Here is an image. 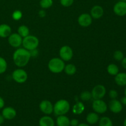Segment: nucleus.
<instances>
[{
	"label": "nucleus",
	"instance_id": "1",
	"mask_svg": "<svg viewBox=\"0 0 126 126\" xmlns=\"http://www.w3.org/2000/svg\"><path fill=\"white\" fill-rule=\"evenodd\" d=\"M31 55L29 50L25 48H18L13 54V60L18 67L26 66L30 60Z\"/></svg>",
	"mask_w": 126,
	"mask_h": 126
},
{
	"label": "nucleus",
	"instance_id": "2",
	"mask_svg": "<svg viewBox=\"0 0 126 126\" xmlns=\"http://www.w3.org/2000/svg\"><path fill=\"white\" fill-rule=\"evenodd\" d=\"M65 63L60 58H53L49 60L48 63V68L53 73H60L62 72L65 68Z\"/></svg>",
	"mask_w": 126,
	"mask_h": 126
},
{
	"label": "nucleus",
	"instance_id": "3",
	"mask_svg": "<svg viewBox=\"0 0 126 126\" xmlns=\"http://www.w3.org/2000/svg\"><path fill=\"white\" fill-rule=\"evenodd\" d=\"M70 105L67 100L64 99L58 100L54 105V112L55 115H65L69 111Z\"/></svg>",
	"mask_w": 126,
	"mask_h": 126
},
{
	"label": "nucleus",
	"instance_id": "4",
	"mask_svg": "<svg viewBox=\"0 0 126 126\" xmlns=\"http://www.w3.org/2000/svg\"><path fill=\"white\" fill-rule=\"evenodd\" d=\"M39 39L35 36L28 35L23 38L22 45L23 48L28 50H32L38 47L39 45Z\"/></svg>",
	"mask_w": 126,
	"mask_h": 126
},
{
	"label": "nucleus",
	"instance_id": "5",
	"mask_svg": "<svg viewBox=\"0 0 126 126\" xmlns=\"http://www.w3.org/2000/svg\"><path fill=\"white\" fill-rule=\"evenodd\" d=\"M12 78L16 82L19 84L24 83L28 79L27 73L23 69H17L12 72Z\"/></svg>",
	"mask_w": 126,
	"mask_h": 126
},
{
	"label": "nucleus",
	"instance_id": "6",
	"mask_svg": "<svg viewBox=\"0 0 126 126\" xmlns=\"http://www.w3.org/2000/svg\"><path fill=\"white\" fill-rule=\"evenodd\" d=\"M92 108L95 113L103 114L107 111L108 107L105 102L102 99L94 100L92 103Z\"/></svg>",
	"mask_w": 126,
	"mask_h": 126
},
{
	"label": "nucleus",
	"instance_id": "7",
	"mask_svg": "<svg viewBox=\"0 0 126 126\" xmlns=\"http://www.w3.org/2000/svg\"><path fill=\"white\" fill-rule=\"evenodd\" d=\"M106 92L107 90L104 86L101 84L97 85L92 89L91 92L92 98L94 100L102 99L105 95Z\"/></svg>",
	"mask_w": 126,
	"mask_h": 126
},
{
	"label": "nucleus",
	"instance_id": "8",
	"mask_svg": "<svg viewBox=\"0 0 126 126\" xmlns=\"http://www.w3.org/2000/svg\"><path fill=\"white\" fill-rule=\"evenodd\" d=\"M60 59L63 61H70L73 56V51L72 49L68 46H62L59 51Z\"/></svg>",
	"mask_w": 126,
	"mask_h": 126
},
{
	"label": "nucleus",
	"instance_id": "9",
	"mask_svg": "<svg viewBox=\"0 0 126 126\" xmlns=\"http://www.w3.org/2000/svg\"><path fill=\"white\" fill-rule=\"evenodd\" d=\"M23 38L17 33H11L8 37L9 44L13 47H18L22 44Z\"/></svg>",
	"mask_w": 126,
	"mask_h": 126
},
{
	"label": "nucleus",
	"instance_id": "10",
	"mask_svg": "<svg viewBox=\"0 0 126 126\" xmlns=\"http://www.w3.org/2000/svg\"><path fill=\"white\" fill-rule=\"evenodd\" d=\"M113 11L116 15L120 17L126 15V2L119 1L117 2L113 7Z\"/></svg>",
	"mask_w": 126,
	"mask_h": 126
},
{
	"label": "nucleus",
	"instance_id": "11",
	"mask_svg": "<svg viewBox=\"0 0 126 126\" xmlns=\"http://www.w3.org/2000/svg\"><path fill=\"white\" fill-rule=\"evenodd\" d=\"M39 109L46 114H50L54 111V106L49 100H43L39 104Z\"/></svg>",
	"mask_w": 126,
	"mask_h": 126
},
{
	"label": "nucleus",
	"instance_id": "12",
	"mask_svg": "<svg viewBox=\"0 0 126 126\" xmlns=\"http://www.w3.org/2000/svg\"><path fill=\"white\" fill-rule=\"evenodd\" d=\"M78 22L81 27H89V25H91L92 22V17L89 14H82L79 16L78 18Z\"/></svg>",
	"mask_w": 126,
	"mask_h": 126
},
{
	"label": "nucleus",
	"instance_id": "13",
	"mask_svg": "<svg viewBox=\"0 0 126 126\" xmlns=\"http://www.w3.org/2000/svg\"><path fill=\"white\" fill-rule=\"evenodd\" d=\"M109 108L112 113L118 114L123 110V104L118 100L111 99L109 103Z\"/></svg>",
	"mask_w": 126,
	"mask_h": 126
},
{
	"label": "nucleus",
	"instance_id": "14",
	"mask_svg": "<svg viewBox=\"0 0 126 126\" xmlns=\"http://www.w3.org/2000/svg\"><path fill=\"white\" fill-rule=\"evenodd\" d=\"M16 111L14 108L11 107H7L4 108L2 111V115L5 119L11 120L16 117Z\"/></svg>",
	"mask_w": 126,
	"mask_h": 126
},
{
	"label": "nucleus",
	"instance_id": "15",
	"mask_svg": "<svg viewBox=\"0 0 126 126\" xmlns=\"http://www.w3.org/2000/svg\"><path fill=\"white\" fill-rule=\"evenodd\" d=\"M104 11L102 6L96 5L92 7L91 10V16L94 19H99L103 16Z\"/></svg>",
	"mask_w": 126,
	"mask_h": 126
},
{
	"label": "nucleus",
	"instance_id": "16",
	"mask_svg": "<svg viewBox=\"0 0 126 126\" xmlns=\"http://www.w3.org/2000/svg\"><path fill=\"white\" fill-rule=\"evenodd\" d=\"M114 81L119 86H126V73H118L114 76Z\"/></svg>",
	"mask_w": 126,
	"mask_h": 126
},
{
	"label": "nucleus",
	"instance_id": "17",
	"mask_svg": "<svg viewBox=\"0 0 126 126\" xmlns=\"http://www.w3.org/2000/svg\"><path fill=\"white\" fill-rule=\"evenodd\" d=\"M11 32L12 30L9 25L4 23L0 25V38H5L9 37Z\"/></svg>",
	"mask_w": 126,
	"mask_h": 126
},
{
	"label": "nucleus",
	"instance_id": "18",
	"mask_svg": "<svg viewBox=\"0 0 126 126\" xmlns=\"http://www.w3.org/2000/svg\"><path fill=\"white\" fill-rule=\"evenodd\" d=\"M39 126H55L54 121L51 117L45 116L39 119Z\"/></svg>",
	"mask_w": 126,
	"mask_h": 126
},
{
	"label": "nucleus",
	"instance_id": "19",
	"mask_svg": "<svg viewBox=\"0 0 126 126\" xmlns=\"http://www.w3.org/2000/svg\"><path fill=\"white\" fill-rule=\"evenodd\" d=\"M56 123L58 126H70V120L67 116L65 115L58 116Z\"/></svg>",
	"mask_w": 126,
	"mask_h": 126
},
{
	"label": "nucleus",
	"instance_id": "20",
	"mask_svg": "<svg viewBox=\"0 0 126 126\" xmlns=\"http://www.w3.org/2000/svg\"><path fill=\"white\" fill-rule=\"evenodd\" d=\"M86 121L89 124H95L99 121V116L97 113H90L86 117Z\"/></svg>",
	"mask_w": 126,
	"mask_h": 126
},
{
	"label": "nucleus",
	"instance_id": "21",
	"mask_svg": "<svg viewBox=\"0 0 126 126\" xmlns=\"http://www.w3.org/2000/svg\"><path fill=\"white\" fill-rule=\"evenodd\" d=\"M84 105L81 102H78L73 107V112L75 114H80L84 110Z\"/></svg>",
	"mask_w": 126,
	"mask_h": 126
},
{
	"label": "nucleus",
	"instance_id": "22",
	"mask_svg": "<svg viewBox=\"0 0 126 126\" xmlns=\"http://www.w3.org/2000/svg\"><path fill=\"white\" fill-rule=\"evenodd\" d=\"M107 71L109 75L111 76H116L119 72V69L118 65L114 63H111L107 66Z\"/></svg>",
	"mask_w": 126,
	"mask_h": 126
},
{
	"label": "nucleus",
	"instance_id": "23",
	"mask_svg": "<svg viewBox=\"0 0 126 126\" xmlns=\"http://www.w3.org/2000/svg\"><path fill=\"white\" fill-rule=\"evenodd\" d=\"M17 33L22 38H25V37L29 35L30 30L29 28L25 25H21L18 27V30H17Z\"/></svg>",
	"mask_w": 126,
	"mask_h": 126
},
{
	"label": "nucleus",
	"instance_id": "24",
	"mask_svg": "<svg viewBox=\"0 0 126 126\" xmlns=\"http://www.w3.org/2000/svg\"><path fill=\"white\" fill-rule=\"evenodd\" d=\"M64 71L68 75H73L76 72V67L73 64H68L65 66Z\"/></svg>",
	"mask_w": 126,
	"mask_h": 126
},
{
	"label": "nucleus",
	"instance_id": "25",
	"mask_svg": "<svg viewBox=\"0 0 126 126\" xmlns=\"http://www.w3.org/2000/svg\"><path fill=\"white\" fill-rule=\"evenodd\" d=\"M111 119L107 116H104L99 119V126H113Z\"/></svg>",
	"mask_w": 126,
	"mask_h": 126
},
{
	"label": "nucleus",
	"instance_id": "26",
	"mask_svg": "<svg viewBox=\"0 0 126 126\" xmlns=\"http://www.w3.org/2000/svg\"><path fill=\"white\" fill-rule=\"evenodd\" d=\"M7 68V63L4 58L0 57V75L3 74L6 71Z\"/></svg>",
	"mask_w": 126,
	"mask_h": 126
},
{
	"label": "nucleus",
	"instance_id": "27",
	"mask_svg": "<svg viewBox=\"0 0 126 126\" xmlns=\"http://www.w3.org/2000/svg\"><path fill=\"white\" fill-rule=\"evenodd\" d=\"M39 4L42 9H48L53 4L52 0H41Z\"/></svg>",
	"mask_w": 126,
	"mask_h": 126
},
{
	"label": "nucleus",
	"instance_id": "28",
	"mask_svg": "<svg viewBox=\"0 0 126 126\" xmlns=\"http://www.w3.org/2000/svg\"><path fill=\"white\" fill-rule=\"evenodd\" d=\"M80 98L83 101L90 100L92 98V94L89 91H84L80 95Z\"/></svg>",
	"mask_w": 126,
	"mask_h": 126
},
{
	"label": "nucleus",
	"instance_id": "29",
	"mask_svg": "<svg viewBox=\"0 0 126 126\" xmlns=\"http://www.w3.org/2000/svg\"><path fill=\"white\" fill-rule=\"evenodd\" d=\"M124 54H123V52L121 50H116L114 52V54H113V58L116 61H122V60L124 59Z\"/></svg>",
	"mask_w": 126,
	"mask_h": 126
},
{
	"label": "nucleus",
	"instance_id": "30",
	"mask_svg": "<svg viewBox=\"0 0 126 126\" xmlns=\"http://www.w3.org/2000/svg\"><path fill=\"white\" fill-rule=\"evenodd\" d=\"M12 18L15 20H19L22 17V13L20 11H18V10H17V11H15L14 12L12 13Z\"/></svg>",
	"mask_w": 126,
	"mask_h": 126
},
{
	"label": "nucleus",
	"instance_id": "31",
	"mask_svg": "<svg viewBox=\"0 0 126 126\" xmlns=\"http://www.w3.org/2000/svg\"><path fill=\"white\" fill-rule=\"evenodd\" d=\"M60 2L64 7H70L73 4L74 0H60Z\"/></svg>",
	"mask_w": 126,
	"mask_h": 126
},
{
	"label": "nucleus",
	"instance_id": "32",
	"mask_svg": "<svg viewBox=\"0 0 126 126\" xmlns=\"http://www.w3.org/2000/svg\"><path fill=\"white\" fill-rule=\"evenodd\" d=\"M109 96L111 99H116L118 96V93L116 90L112 89L110 91Z\"/></svg>",
	"mask_w": 126,
	"mask_h": 126
},
{
	"label": "nucleus",
	"instance_id": "33",
	"mask_svg": "<svg viewBox=\"0 0 126 126\" xmlns=\"http://www.w3.org/2000/svg\"><path fill=\"white\" fill-rule=\"evenodd\" d=\"M30 53V55H31V57H35L38 55V51L36 49H33V50H29Z\"/></svg>",
	"mask_w": 126,
	"mask_h": 126
},
{
	"label": "nucleus",
	"instance_id": "34",
	"mask_svg": "<svg viewBox=\"0 0 126 126\" xmlns=\"http://www.w3.org/2000/svg\"><path fill=\"white\" fill-rule=\"evenodd\" d=\"M78 124L79 121L76 119H73L70 121V126H78Z\"/></svg>",
	"mask_w": 126,
	"mask_h": 126
},
{
	"label": "nucleus",
	"instance_id": "35",
	"mask_svg": "<svg viewBox=\"0 0 126 126\" xmlns=\"http://www.w3.org/2000/svg\"><path fill=\"white\" fill-rule=\"evenodd\" d=\"M38 14H39V17H44L46 16V11H44V10L42 9V10H41V11H39V12H38Z\"/></svg>",
	"mask_w": 126,
	"mask_h": 126
},
{
	"label": "nucleus",
	"instance_id": "36",
	"mask_svg": "<svg viewBox=\"0 0 126 126\" xmlns=\"http://www.w3.org/2000/svg\"><path fill=\"white\" fill-rule=\"evenodd\" d=\"M4 100L3 98L1 97H0V110L2 109V108H4Z\"/></svg>",
	"mask_w": 126,
	"mask_h": 126
},
{
	"label": "nucleus",
	"instance_id": "37",
	"mask_svg": "<svg viewBox=\"0 0 126 126\" xmlns=\"http://www.w3.org/2000/svg\"><path fill=\"white\" fill-rule=\"evenodd\" d=\"M121 65H122V66L126 70V57H124V59L122 60Z\"/></svg>",
	"mask_w": 126,
	"mask_h": 126
},
{
	"label": "nucleus",
	"instance_id": "38",
	"mask_svg": "<svg viewBox=\"0 0 126 126\" xmlns=\"http://www.w3.org/2000/svg\"><path fill=\"white\" fill-rule=\"evenodd\" d=\"M121 103L123 105H126V96L124 95V97H123V98L121 99Z\"/></svg>",
	"mask_w": 126,
	"mask_h": 126
},
{
	"label": "nucleus",
	"instance_id": "39",
	"mask_svg": "<svg viewBox=\"0 0 126 126\" xmlns=\"http://www.w3.org/2000/svg\"><path fill=\"white\" fill-rule=\"evenodd\" d=\"M4 118L2 116V114H0V126H1V124H2L4 121Z\"/></svg>",
	"mask_w": 126,
	"mask_h": 126
},
{
	"label": "nucleus",
	"instance_id": "40",
	"mask_svg": "<svg viewBox=\"0 0 126 126\" xmlns=\"http://www.w3.org/2000/svg\"><path fill=\"white\" fill-rule=\"evenodd\" d=\"M78 126H89L87 124H85V123H81V124H78Z\"/></svg>",
	"mask_w": 126,
	"mask_h": 126
},
{
	"label": "nucleus",
	"instance_id": "41",
	"mask_svg": "<svg viewBox=\"0 0 126 126\" xmlns=\"http://www.w3.org/2000/svg\"><path fill=\"white\" fill-rule=\"evenodd\" d=\"M123 125H124V126H126V118L124 119V123H123Z\"/></svg>",
	"mask_w": 126,
	"mask_h": 126
},
{
	"label": "nucleus",
	"instance_id": "42",
	"mask_svg": "<svg viewBox=\"0 0 126 126\" xmlns=\"http://www.w3.org/2000/svg\"><path fill=\"white\" fill-rule=\"evenodd\" d=\"M124 95H125V96H126V86L125 87V89H124Z\"/></svg>",
	"mask_w": 126,
	"mask_h": 126
},
{
	"label": "nucleus",
	"instance_id": "43",
	"mask_svg": "<svg viewBox=\"0 0 126 126\" xmlns=\"http://www.w3.org/2000/svg\"><path fill=\"white\" fill-rule=\"evenodd\" d=\"M119 1H125V2H126V0H119Z\"/></svg>",
	"mask_w": 126,
	"mask_h": 126
},
{
	"label": "nucleus",
	"instance_id": "44",
	"mask_svg": "<svg viewBox=\"0 0 126 126\" xmlns=\"http://www.w3.org/2000/svg\"></svg>",
	"mask_w": 126,
	"mask_h": 126
},
{
	"label": "nucleus",
	"instance_id": "45",
	"mask_svg": "<svg viewBox=\"0 0 126 126\" xmlns=\"http://www.w3.org/2000/svg\"></svg>",
	"mask_w": 126,
	"mask_h": 126
}]
</instances>
